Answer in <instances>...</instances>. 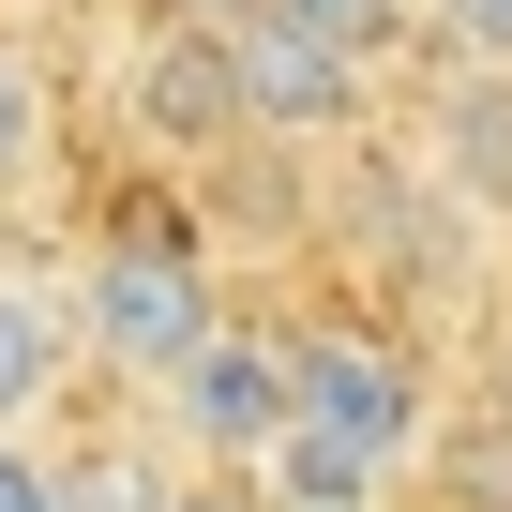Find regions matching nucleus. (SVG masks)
<instances>
[{
  "label": "nucleus",
  "instance_id": "1",
  "mask_svg": "<svg viewBox=\"0 0 512 512\" xmlns=\"http://www.w3.org/2000/svg\"><path fill=\"white\" fill-rule=\"evenodd\" d=\"M287 407H302V437H347L362 467H407L422 422H437V377L377 317H302L287 332Z\"/></svg>",
  "mask_w": 512,
  "mask_h": 512
},
{
  "label": "nucleus",
  "instance_id": "2",
  "mask_svg": "<svg viewBox=\"0 0 512 512\" xmlns=\"http://www.w3.org/2000/svg\"><path fill=\"white\" fill-rule=\"evenodd\" d=\"M226 332V302H211V256L196 241H166V226H121L91 272H76V347H106L121 377H181L196 347Z\"/></svg>",
  "mask_w": 512,
  "mask_h": 512
},
{
  "label": "nucleus",
  "instance_id": "3",
  "mask_svg": "<svg viewBox=\"0 0 512 512\" xmlns=\"http://www.w3.org/2000/svg\"><path fill=\"white\" fill-rule=\"evenodd\" d=\"M166 422H181L196 467H272L287 422H302V407H287V332H241V317H226V332L166 377Z\"/></svg>",
  "mask_w": 512,
  "mask_h": 512
},
{
  "label": "nucleus",
  "instance_id": "4",
  "mask_svg": "<svg viewBox=\"0 0 512 512\" xmlns=\"http://www.w3.org/2000/svg\"><path fill=\"white\" fill-rule=\"evenodd\" d=\"M226 91H241V136H347L362 121V61L287 16H226Z\"/></svg>",
  "mask_w": 512,
  "mask_h": 512
},
{
  "label": "nucleus",
  "instance_id": "5",
  "mask_svg": "<svg viewBox=\"0 0 512 512\" xmlns=\"http://www.w3.org/2000/svg\"><path fill=\"white\" fill-rule=\"evenodd\" d=\"M136 121H151V136H241L226 31H151V46H136Z\"/></svg>",
  "mask_w": 512,
  "mask_h": 512
},
{
  "label": "nucleus",
  "instance_id": "6",
  "mask_svg": "<svg viewBox=\"0 0 512 512\" xmlns=\"http://www.w3.org/2000/svg\"><path fill=\"white\" fill-rule=\"evenodd\" d=\"M437 181L467 211H512V76H452L437 91Z\"/></svg>",
  "mask_w": 512,
  "mask_h": 512
},
{
  "label": "nucleus",
  "instance_id": "7",
  "mask_svg": "<svg viewBox=\"0 0 512 512\" xmlns=\"http://www.w3.org/2000/svg\"><path fill=\"white\" fill-rule=\"evenodd\" d=\"M61 362H76V302L0 272V437H31V407H61Z\"/></svg>",
  "mask_w": 512,
  "mask_h": 512
},
{
  "label": "nucleus",
  "instance_id": "8",
  "mask_svg": "<svg viewBox=\"0 0 512 512\" xmlns=\"http://www.w3.org/2000/svg\"><path fill=\"white\" fill-rule=\"evenodd\" d=\"M377 482H392V467H362L347 437H302V422H287L272 467H256V497H272V512H377Z\"/></svg>",
  "mask_w": 512,
  "mask_h": 512
},
{
  "label": "nucleus",
  "instance_id": "9",
  "mask_svg": "<svg viewBox=\"0 0 512 512\" xmlns=\"http://www.w3.org/2000/svg\"><path fill=\"white\" fill-rule=\"evenodd\" d=\"M256 16H287V31H317V46H347V61L377 76V46L407 31V0H256Z\"/></svg>",
  "mask_w": 512,
  "mask_h": 512
},
{
  "label": "nucleus",
  "instance_id": "10",
  "mask_svg": "<svg viewBox=\"0 0 512 512\" xmlns=\"http://www.w3.org/2000/svg\"><path fill=\"white\" fill-rule=\"evenodd\" d=\"M437 46L452 76H512V0H437Z\"/></svg>",
  "mask_w": 512,
  "mask_h": 512
},
{
  "label": "nucleus",
  "instance_id": "11",
  "mask_svg": "<svg viewBox=\"0 0 512 512\" xmlns=\"http://www.w3.org/2000/svg\"><path fill=\"white\" fill-rule=\"evenodd\" d=\"M166 497H181V482H166L151 452H91V467H76V512H166Z\"/></svg>",
  "mask_w": 512,
  "mask_h": 512
},
{
  "label": "nucleus",
  "instance_id": "12",
  "mask_svg": "<svg viewBox=\"0 0 512 512\" xmlns=\"http://www.w3.org/2000/svg\"><path fill=\"white\" fill-rule=\"evenodd\" d=\"M31 166H46V91H31L16 61H0V196H16Z\"/></svg>",
  "mask_w": 512,
  "mask_h": 512
},
{
  "label": "nucleus",
  "instance_id": "13",
  "mask_svg": "<svg viewBox=\"0 0 512 512\" xmlns=\"http://www.w3.org/2000/svg\"><path fill=\"white\" fill-rule=\"evenodd\" d=\"M0 512H76V467L31 452V437H0Z\"/></svg>",
  "mask_w": 512,
  "mask_h": 512
},
{
  "label": "nucleus",
  "instance_id": "14",
  "mask_svg": "<svg viewBox=\"0 0 512 512\" xmlns=\"http://www.w3.org/2000/svg\"><path fill=\"white\" fill-rule=\"evenodd\" d=\"M166 31H226V16H256V0H151Z\"/></svg>",
  "mask_w": 512,
  "mask_h": 512
},
{
  "label": "nucleus",
  "instance_id": "15",
  "mask_svg": "<svg viewBox=\"0 0 512 512\" xmlns=\"http://www.w3.org/2000/svg\"><path fill=\"white\" fill-rule=\"evenodd\" d=\"M166 512H256V497H226V482H181V497H166Z\"/></svg>",
  "mask_w": 512,
  "mask_h": 512
},
{
  "label": "nucleus",
  "instance_id": "16",
  "mask_svg": "<svg viewBox=\"0 0 512 512\" xmlns=\"http://www.w3.org/2000/svg\"><path fill=\"white\" fill-rule=\"evenodd\" d=\"M256 512H272V497H256Z\"/></svg>",
  "mask_w": 512,
  "mask_h": 512
}]
</instances>
